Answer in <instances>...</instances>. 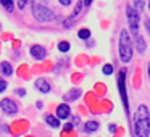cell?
Masks as SVG:
<instances>
[{
    "label": "cell",
    "mask_w": 150,
    "mask_h": 137,
    "mask_svg": "<svg viewBox=\"0 0 150 137\" xmlns=\"http://www.w3.org/2000/svg\"><path fill=\"white\" fill-rule=\"evenodd\" d=\"M69 49H71V44H69L68 40H62V42H58V50L62 53L69 52Z\"/></svg>",
    "instance_id": "cell-16"
},
{
    "label": "cell",
    "mask_w": 150,
    "mask_h": 137,
    "mask_svg": "<svg viewBox=\"0 0 150 137\" xmlns=\"http://www.w3.org/2000/svg\"><path fill=\"white\" fill-rule=\"evenodd\" d=\"M82 2H84V5H86V7H89V5H91L92 2H94V0H82Z\"/></svg>",
    "instance_id": "cell-30"
},
{
    "label": "cell",
    "mask_w": 150,
    "mask_h": 137,
    "mask_svg": "<svg viewBox=\"0 0 150 137\" xmlns=\"http://www.w3.org/2000/svg\"><path fill=\"white\" fill-rule=\"evenodd\" d=\"M15 94L20 95V97H24V95H26V90H24V89H16V90H15Z\"/></svg>",
    "instance_id": "cell-24"
},
{
    "label": "cell",
    "mask_w": 150,
    "mask_h": 137,
    "mask_svg": "<svg viewBox=\"0 0 150 137\" xmlns=\"http://www.w3.org/2000/svg\"><path fill=\"white\" fill-rule=\"evenodd\" d=\"M58 2L63 5V7H69V5H71V0H58Z\"/></svg>",
    "instance_id": "cell-26"
},
{
    "label": "cell",
    "mask_w": 150,
    "mask_h": 137,
    "mask_svg": "<svg viewBox=\"0 0 150 137\" xmlns=\"http://www.w3.org/2000/svg\"><path fill=\"white\" fill-rule=\"evenodd\" d=\"M0 132H8V126H7V124H2V126H0Z\"/></svg>",
    "instance_id": "cell-27"
},
{
    "label": "cell",
    "mask_w": 150,
    "mask_h": 137,
    "mask_svg": "<svg viewBox=\"0 0 150 137\" xmlns=\"http://www.w3.org/2000/svg\"><path fill=\"white\" fill-rule=\"evenodd\" d=\"M102 74H105V76L113 74V65H111V63H107V65L102 66Z\"/></svg>",
    "instance_id": "cell-18"
},
{
    "label": "cell",
    "mask_w": 150,
    "mask_h": 137,
    "mask_svg": "<svg viewBox=\"0 0 150 137\" xmlns=\"http://www.w3.org/2000/svg\"><path fill=\"white\" fill-rule=\"evenodd\" d=\"M126 18H127V24H129V31L134 37L139 36V21H140V15L136 11V8L126 5Z\"/></svg>",
    "instance_id": "cell-5"
},
{
    "label": "cell",
    "mask_w": 150,
    "mask_h": 137,
    "mask_svg": "<svg viewBox=\"0 0 150 137\" xmlns=\"http://www.w3.org/2000/svg\"><path fill=\"white\" fill-rule=\"evenodd\" d=\"M116 129H118V126H116L115 123H111L110 126H108V131H110V134H115V132H116Z\"/></svg>",
    "instance_id": "cell-23"
},
{
    "label": "cell",
    "mask_w": 150,
    "mask_h": 137,
    "mask_svg": "<svg viewBox=\"0 0 150 137\" xmlns=\"http://www.w3.org/2000/svg\"><path fill=\"white\" fill-rule=\"evenodd\" d=\"M0 73H2L4 76H11L13 74V66H11L8 61H2L0 63Z\"/></svg>",
    "instance_id": "cell-14"
},
{
    "label": "cell",
    "mask_w": 150,
    "mask_h": 137,
    "mask_svg": "<svg viewBox=\"0 0 150 137\" xmlns=\"http://www.w3.org/2000/svg\"><path fill=\"white\" fill-rule=\"evenodd\" d=\"M63 129H65V131H71V129H74V124H73V123H66L65 126H63Z\"/></svg>",
    "instance_id": "cell-25"
},
{
    "label": "cell",
    "mask_w": 150,
    "mask_h": 137,
    "mask_svg": "<svg viewBox=\"0 0 150 137\" xmlns=\"http://www.w3.org/2000/svg\"><path fill=\"white\" fill-rule=\"evenodd\" d=\"M73 124H74V126H78V124H79V116H74V118H73Z\"/></svg>",
    "instance_id": "cell-29"
},
{
    "label": "cell",
    "mask_w": 150,
    "mask_h": 137,
    "mask_svg": "<svg viewBox=\"0 0 150 137\" xmlns=\"http://www.w3.org/2000/svg\"><path fill=\"white\" fill-rule=\"evenodd\" d=\"M55 116L58 118V119H68V118L71 116V108H69V105L68 103H60L58 107H57Z\"/></svg>",
    "instance_id": "cell-8"
},
{
    "label": "cell",
    "mask_w": 150,
    "mask_h": 137,
    "mask_svg": "<svg viewBox=\"0 0 150 137\" xmlns=\"http://www.w3.org/2000/svg\"><path fill=\"white\" fill-rule=\"evenodd\" d=\"M98 127H100V124H98L97 121H87V123H84V126H82V131H84L86 134H92V132H97Z\"/></svg>",
    "instance_id": "cell-11"
},
{
    "label": "cell",
    "mask_w": 150,
    "mask_h": 137,
    "mask_svg": "<svg viewBox=\"0 0 150 137\" xmlns=\"http://www.w3.org/2000/svg\"><path fill=\"white\" fill-rule=\"evenodd\" d=\"M29 53H31V56H33L34 60H37V61H42V60H45V56H47V50L44 49L42 45H33L29 49Z\"/></svg>",
    "instance_id": "cell-7"
},
{
    "label": "cell",
    "mask_w": 150,
    "mask_h": 137,
    "mask_svg": "<svg viewBox=\"0 0 150 137\" xmlns=\"http://www.w3.org/2000/svg\"><path fill=\"white\" fill-rule=\"evenodd\" d=\"M78 37H79L81 40H89V39H91V29H87V28H82V29H79Z\"/></svg>",
    "instance_id": "cell-15"
},
{
    "label": "cell",
    "mask_w": 150,
    "mask_h": 137,
    "mask_svg": "<svg viewBox=\"0 0 150 137\" xmlns=\"http://www.w3.org/2000/svg\"><path fill=\"white\" fill-rule=\"evenodd\" d=\"M81 94H82V90L79 87L69 89V90L65 94V102H74V100H78V98L81 97Z\"/></svg>",
    "instance_id": "cell-10"
},
{
    "label": "cell",
    "mask_w": 150,
    "mask_h": 137,
    "mask_svg": "<svg viewBox=\"0 0 150 137\" xmlns=\"http://www.w3.org/2000/svg\"><path fill=\"white\" fill-rule=\"evenodd\" d=\"M36 107H37V108H39V110H40V108L44 107V103H42V102H37V103H36Z\"/></svg>",
    "instance_id": "cell-31"
},
{
    "label": "cell",
    "mask_w": 150,
    "mask_h": 137,
    "mask_svg": "<svg viewBox=\"0 0 150 137\" xmlns=\"http://www.w3.org/2000/svg\"><path fill=\"white\" fill-rule=\"evenodd\" d=\"M116 84H118L120 98H121V102H123V108H124V111H126V116H129L131 113H129V98H127V92H126V69H120Z\"/></svg>",
    "instance_id": "cell-3"
},
{
    "label": "cell",
    "mask_w": 150,
    "mask_h": 137,
    "mask_svg": "<svg viewBox=\"0 0 150 137\" xmlns=\"http://www.w3.org/2000/svg\"><path fill=\"white\" fill-rule=\"evenodd\" d=\"M0 108H2V111H4L5 114H10V116H13V114L18 113V105L15 100H11V98H2L0 100Z\"/></svg>",
    "instance_id": "cell-6"
},
{
    "label": "cell",
    "mask_w": 150,
    "mask_h": 137,
    "mask_svg": "<svg viewBox=\"0 0 150 137\" xmlns=\"http://www.w3.org/2000/svg\"><path fill=\"white\" fill-rule=\"evenodd\" d=\"M118 53H120V60L124 65L132 61L134 47H132V40H131V34L127 29L120 31V37H118Z\"/></svg>",
    "instance_id": "cell-2"
},
{
    "label": "cell",
    "mask_w": 150,
    "mask_h": 137,
    "mask_svg": "<svg viewBox=\"0 0 150 137\" xmlns=\"http://www.w3.org/2000/svg\"><path fill=\"white\" fill-rule=\"evenodd\" d=\"M44 119H45V123L49 124V126L52 127V129H58V127L62 126L60 119L55 116V114H45V118H44Z\"/></svg>",
    "instance_id": "cell-12"
},
{
    "label": "cell",
    "mask_w": 150,
    "mask_h": 137,
    "mask_svg": "<svg viewBox=\"0 0 150 137\" xmlns=\"http://www.w3.org/2000/svg\"><path fill=\"white\" fill-rule=\"evenodd\" d=\"M34 85H36V89L39 92H42V94H49L50 92V82L47 81V79H44V78H39V79H36V82H34Z\"/></svg>",
    "instance_id": "cell-9"
},
{
    "label": "cell",
    "mask_w": 150,
    "mask_h": 137,
    "mask_svg": "<svg viewBox=\"0 0 150 137\" xmlns=\"http://www.w3.org/2000/svg\"><path fill=\"white\" fill-rule=\"evenodd\" d=\"M33 15L39 23H49V21L55 20V13L50 10L49 7L42 4H34L33 5Z\"/></svg>",
    "instance_id": "cell-4"
},
{
    "label": "cell",
    "mask_w": 150,
    "mask_h": 137,
    "mask_svg": "<svg viewBox=\"0 0 150 137\" xmlns=\"http://www.w3.org/2000/svg\"><path fill=\"white\" fill-rule=\"evenodd\" d=\"M7 87H8L7 81H5L4 78H0V94H2V92H5V90H7Z\"/></svg>",
    "instance_id": "cell-20"
},
{
    "label": "cell",
    "mask_w": 150,
    "mask_h": 137,
    "mask_svg": "<svg viewBox=\"0 0 150 137\" xmlns=\"http://www.w3.org/2000/svg\"><path fill=\"white\" fill-rule=\"evenodd\" d=\"M28 2H29V0H18V8H20V10H23V8L28 5Z\"/></svg>",
    "instance_id": "cell-22"
},
{
    "label": "cell",
    "mask_w": 150,
    "mask_h": 137,
    "mask_svg": "<svg viewBox=\"0 0 150 137\" xmlns=\"http://www.w3.org/2000/svg\"><path fill=\"white\" fill-rule=\"evenodd\" d=\"M136 47H137V52L139 53H145L147 42H145V39H144V36H140V34L136 37Z\"/></svg>",
    "instance_id": "cell-13"
},
{
    "label": "cell",
    "mask_w": 150,
    "mask_h": 137,
    "mask_svg": "<svg viewBox=\"0 0 150 137\" xmlns=\"http://www.w3.org/2000/svg\"><path fill=\"white\" fill-rule=\"evenodd\" d=\"M0 4L4 5V8H7L8 11L13 10V0H0Z\"/></svg>",
    "instance_id": "cell-19"
},
{
    "label": "cell",
    "mask_w": 150,
    "mask_h": 137,
    "mask_svg": "<svg viewBox=\"0 0 150 137\" xmlns=\"http://www.w3.org/2000/svg\"><path fill=\"white\" fill-rule=\"evenodd\" d=\"M134 8H136V11L137 13H142L144 11V8H145V2H144V0H134V5H132Z\"/></svg>",
    "instance_id": "cell-17"
},
{
    "label": "cell",
    "mask_w": 150,
    "mask_h": 137,
    "mask_svg": "<svg viewBox=\"0 0 150 137\" xmlns=\"http://www.w3.org/2000/svg\"><path fill=\"white\" fill-rule=\"evenodd\" d=\"M134 137H150V110L145 103L137 105L132 118Z\"/></svg>",
    "instance_id": "cell-1"
},
{
    "label": "cell",
    "mask_w": 150,
    "mask_h": 137,
    "mask_svg": "<svg viewBox=\"0 0 150 137\" xmlns=\"http://www.w3.org/2000/svg\"><path fill=\"white\" fill-rule=\"evenodd\" d=\"M144 26H145L147 34L150 36V18H149V16H145V20H144Z\"/></svg>",
    "instance_id": "cell-21"
},
{
    "label": "cell",
    "mask_w": 150,
    "mask_h": 137,
    "mask_svg": "<svg viewBox=\"0 0 150 137\" xmlns=\"http://www.w3.org/2000/svg\"><path fill=\"white\" fill-rule=\"evenodd\" d=\"M149 11H150V0H149Z\"/></svg>",
    "instance_id": "cell-32"
},
{
    "label": "cell",
    "mask_w": 150,
    "mask_h": 137,
    "mask_svg": "<svg viewBox=\"0 0 150 137\" xmlns=\"http://www.w3.org/2000/svg\"><path fill=\"white\" fill-rule=\"evenodd\" d=\"M147 78H149V84H150V61L147 63Z\"/></svg>",
    "instance_id": "cell-28"
}]
</instances>
